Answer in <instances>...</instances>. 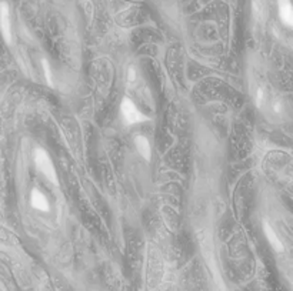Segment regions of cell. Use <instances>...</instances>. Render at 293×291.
<instances>
[{
	"label": "cell",
	"instance_id": "cell-1",
	"mask_svg": "<svg viewBox=\"0 0 293 291\" xmlns=\"http://www.w3.org/2000/svg\"><path fill=\"white\" fill-rule=\"evenodd\" d=\"M35 164H36V167H38V170H39L40 173L45 176L50 183L59 184L58 173H56L55 164H53L52 158H50L49 154L46 153L45 148L38 147V148L35 150Z\"/></svg>",
	"mask_w": 293,
	"mask_h": 291
},
{
	"label": "cell",
	"instance_id": "cell-2",
	"mask_svg": "<svg viewBox=\"0 0 293 291\" xmlns=\"http://www.w3.org/2000/svg\"><path fill=\"white\" fill-rule=\"evenodd\" d=\"M120 114L123 117L125 123L132 126V124H137L147 120V117L137 108V106L130 100V98H123L122 104H120Z\"/></svg>",
	"mask_w": 293,
	"mask_h": 291
},
{
	"label": "cell",
	"instance_id": "cell-3",
	"mask_svg": "<svg viewBox=\"0 0 293 291\" xmlns=\"http://www.w3.org/2000/svg\"><path fill=\"white\" fill-rule=\"evenodd\" d=\"M0 32L5 42L8 44H12V20L8 2H0Z\"/></svg>",
	"mask_w": 293,
	"mask_h": 291
},
{
	"label": "cell",
	"instance_id": "cell-4",
	"mask_svg": "<svg viewBox=\"0 0 293 291\" xmlns=\"http://www.w3.org/2000/svg\"><path fill=\"white\" fill-rule=\"evenodd\" d=\"M277 9H279V18L286 28L293 26V9L290 0H277Z\"/></svg>",
	"mask_w": 293,
	"mask_h": 291
},
{
	"label": "cell",
	"instance_id": "cell-5",
	"mask_svg": "<svg viewBox=\"0 0 293 291\" xmlns=\"http://www.w3.org/2000/svg\"><path fill=\"white\" fill-rule=\"evenodd\" d=\"M30 204L33 208L40 210V212H49V202L46 198V196L39 192L38 188H33L30 194Z\"/></svg>",
	"mask_w": 293,
	"mask_h": 291
},
{
	"label": "cell",
	"instance_id": "cell-6",
	"mask_svg": "<svg viewBox=\"0 0 293 291\" xmlns=\"http://www.w3.org/2000/svg\"><path fill=\"white\" fill-rule=\"evenodd\" d=\"M133 142H135V146H136L139 154L142 156L146 162H149L150 157H152V147H150V143H149V138L146 136H143V134H137L133 138Z\"/></svg>",
	"mask_w": 293,
	"mask_h": 291
},
{
	"label": "cell",
	"instance_id": "cell-7",
	"mask_svg": "<svg viewBox=\"0 0 293 291\" xmlns=\"http://www.w3.org/2000/svg\"><path fill=\"white\" fill-rule=\"evenodd\" d=\"M263 233L266 236V238H267V242L270 244V247L273 248L274 252H282L284 250L283 247V242H280V238L277 237V234L274 233V230L269 226L267 223L263 224Z\"/></svg>",
	"mask_w": 293,
	"mask_h": 291
},
{
	"label": "cell",
	"instance_id": "cell-8",
	"mask_svg": "<svg viewBox=\"0 0 293 291\" xmlns=\"http://www.w3.org/2000/svg\"><path fill=\"white\" fill-rule=\"evenodd\" d=\"M42 68H43V72H45V76H46V82L48 84L53 86V80H52V72H50L49 62L46 58H42Z\"/></svg>",
	"mask_w": 293,
	"mask_h": 291
},
{
	"label": "cell",
	"instance_id": "cell-9",
	"mask_svg": "<svg viewBox=\"0 0 293 291\" xmlns=\"http://www.w3.org/2000/svg\"><path fill=\"white\" fill-rule=\"evenodd\" d=\"M263 97H264V92L263 88H259L257 93H256V106L260 107L262 103H263Z\"/></svg>",
	"mask_w": 293,
	"mask_h": 291
},
{
	"label": "cell",
	"instance_id": "cell-10",
	"mask_svg": "<svg viewBox=\"0 0 293 291\" xmlns=\"http://www.w3.org/2000/svg\"><path fill=\"white\" fill-rule=\"evenodd\" d=\"M127 76H129V82H135L136 80V70L133 68H129V72H127Z\"/></svg>",
	"mask_w": 293,
	"mask_h": 291
},
{
	"label": "cell",
	"instance_id": "cell-11",
	"mask_svg": "<svg viewBox=\"0 0 293 291\" xmlns=\"http://www.w3.org/2000/svg\"><path fill=\"white\" fill-rule=\"evenodd\" d=\"M274 110H276L277 113H280V104H279V103H276V104H274Z\"/></svg>",
	"mask_w": 293,
	"mask_h": 291
}]
</instances>
